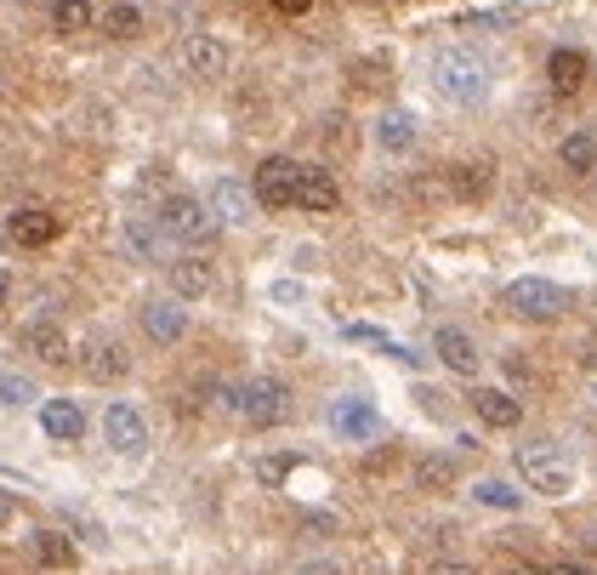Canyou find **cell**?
<instances>
[{"instance_id":"7a4b0ae2","label":"cell","mask_w":597,"mask_h":575,"mask_svg":"<svg viewBox=\"0 0 597 575\" xmlns=\"http://www.w3.org/2000/svg\"><path fill=\"white\" fill-rule=\"evenodd\" d=\"M433 86L450 97V103L472 109V103H484V97H489V63L472 58L467 46H444V52L433 58Z\"/></svg>"},{"instance_id":"8d00e7d4","label":"cell","mask_w":597,"mask_h":575,"mask_svg":"<svg viewBox=\"0 0 597 575\" xmlns=\"http://www.w3.org/2000/svg\"><path fill=\"white\" fill-rule=\"evenodd\" d=\"M427 575H478V570H472V564H433Z\"/></svg>"},{"instance_id":"d6986e66","label":"cell","mask_w":597,"mask_h":575,"mask_svg":"<svg viewBox=\"0 0 597 575\" xmlns=\"http://www.w3.org/2000/svg\"><path fill=\"white\" fill-rule=\"evenodd\" d=\"M211 211L222 217V222H251V211H257V188H245V183H234V178H222L216 188H211Z\"/></svg>"},{"instance_id":"7c38bea8","label":"cell","mask_w":597,"mask_h":575,"mask_svg":"<svg viewBox=\"0 0 597 575\" xmlns=\"http://www.w3.org/2000/svg\"><path fill=\"white\" fill-rule=\"evenodd\" d=\"M7 234L17 240V245H52L58 234H63V217H52L46 206H23V211H12V222H7Z\"/></svg>"},{"instance_id":"f546056e","label":"cell","mask_w":597,"mask_h":575,"mask_svg":"<svg viewBox=\"0 0 597 575\" xmlns=\"http://www.w3.org/2000/svg\"><path fill=\"white\" fill-rule=\"evenodd\" d=\"M472 496H478L484 507H501V513H518V502H524V496H518L512 485H501V479H478V485H472Z\"/></svg>"},{"instance_id":"9a60e30c","label":"cell","mask_w":597,"mask_h":575,"mask_svg":"<svg viewBox=\"0 0 597 575\" xmlns=\"http://www.w3.org/2000/svg\"><path fill=\"white\" fill-rule=\"evenodd\" d=\"M80 370L91 382H126L132 377V354L120 342H91L86 354H80Z\"/></svg>"},{"instance_id":"52a82bcc","label":"cell","mask_w":597,"mask_h":575,"mask_svg":"<svg viewBox=\"0 0 597 575\" xmlns=\"http://www.w3.org/2000/svg\"><path fill=\"white\" fill-rule=\"evenodd\" d=\"M103 444L114 450V456L137 462L142 450H148V421H142V411H137V405H109V411H103Z\"/></svg>"},{"instance_id":"6da1fadb","label":"cell","mask_w":597,"mask_h":575,"mask_svg":"<svg viewBox=\"0 0 597 575\" xmlns=\"http://www.w3.org/2000/svg\"><path fill=\"white\" fill-rule=\"evenodd\" d=\"M222 399H228V411L245 421V428H257V433L285 428V421H290V388L279 377H251V382L228 388Z\"/></svg>"},{"instance_id":"4dcf8cb0","label":"cell","mask_w":597,"mask_h":575,"mask_svg":"<svg viewBox=\"0 0 597 575\" xmlns=\"http://www.w3.org/2000/svg\"><path fill=\"white\" fill-rule=\"evenodd\" d=\"M290 467H296V456H262V462H257V479H262V485H285Z\"/></svg>"},{"instance_id":"2e32d148","label":"cell","mask_w":597,"mask_h":575,"mask_svg":"<svg viewBox=\"0 0 597 575\" xmlns=\"http://www.w3.org/2000/svg\"><path fill=\"white\" fill-rule=\"evenodd\" d=\"M472 411H478L484 428H501V433L524 421V405H518L507 388H478V393H472Z\"/></svg>"},{"instance_id":"277c9868","label":"cell","mask_w":597,"mask_h":575,"mask_svg":"<svg viewBox=\"0 0 597 575\" xmlns=\"http://www.w3.org/2000/svg\"><path fill=\"white\" fill-rule=\"evenodd\" d=\"M160 229L177 240V245H211L222 234V217L206 206V199H194V194H171L165 206H160Z\"/></svg>"},{"instance_id":"7402d4cb","label":"cell","mask_w":597,"mask_h":575,"mask_svg":"<svg viewBox=\"0 0 597 575\" xmlns=\"http://www.w3.org/2000/svg\"><path fill=\"white\" fill-rule=\"evenodd\" d=\"M376 143L387 148V155H410L415 148V114L410 109H387L376 120Z\"/></svg>"},{"instance_id":"3957f363","label":"cell","mask_w":597,"mask_h":575,"mask_svg":"<svg viewBox=\"0 0 597 575\" xmlns=\"http://www.w3.org/2000/svg\"><path fill=\"white\" fill-rule=\"evenodd\" d=\"M518 479H524L530 490H540V496H569L575 490V467H569L563 444L530 439V444H518Z\"/></svg>"},{"instance_id":"8992f818","label":"cell","mask_w":597,"mask_h":575,"mask_svg":"<svg viewBox=\"0 0 597 575\" xmlns=\"http://www.w3.org/2000/svg\"><path fill=\"white\" fill-rule=\"evenodd\" d=\"M296 178H302V166H296L290 155H268V160L257 166V178H251L257 206H262V211H290V206H296Z\"/></svg>"},{"instance_id":"74e56055","label":"cell","mask_w":597,"mask_h":575,"mask_svg":"<svg viewBox=\"0 0 597 575\" xmlns=\"http://www.w3.org/2000/svg\"><path fill=\"white\" fill-rule=\"evenodd\" d=\"M7 296H12V273L0 268V308H7Z\"/></svg>"},{"instance_id":"e575fe53","label":"cell","mask_w":597,"mask_h":575,"mask_svg":"<svg viewBox=\"0 0 597 575\" xmlns=\"http://www.w3.org/2000/svg\"><path fill=\"white\" fill-rule=\"evenodd\" d=\"M507 575H546V570L530 564V559H507Z\"/></svg>"},{"instance_id":"f35d334b","label":"cell","mask_w":597,"mask_h":575,"mask_svg":"<svg viewBox=\"0 0 597 575\" xmlns=\"http://www.w3.org/2000/svg\"><path fill=\"white\" fill-rule=\"evenodd\" d=\"M581 365H586V370H597V342H586V354H581Z\"/></svg>"},{"instance_id":"5bb4252c","label":"cell","mask_w":597,"mask_h":575,"mask_svg":"<svg viewBox=\"0 0 597 575\" xmlns=\"http://www.w3.org/2000/svg\"><path fill=\"white\" fill-rule=\"evenodd\" d=\"M331 428L341 433V439H376L382 433V416H376V405H364V399H336L331 405Z\"/></svg>"},{"instance_id":"d590c367","label":"cell","mask_w":597,"mask_h":575,"mask_svg":"<svg viewBox=\"0 0 597 575\" xmlns=\"http://www.w3.org/2000/svg\"><path fill=\"white\" fill-rule=\"evenodd\" d=\"M273 7H279V12H285V17H302V12H308V7H313V0H273Z\"/></svg>"},{"instance_id":"4fadbf2b","label":"cell","mask_w":597,"mask_h":575,"mask_svg":"<svg viewBox=\"0 0 597 575\" xmlns=\"http://www.w3.org/2000/svg\"><path fill=\"white\" fill-rule=\"evenodd\" d=\"M23 354H35L40 365H63L69 359V337H63V325L58 319H29L23 325Z\"/></svg>"},{"instance_id":"d4e9b609","label":"cell","mask_w":597,"mask_h":575,"mask_svg":"<svg viewBox=\"0 0 597 575\" xmlns=\"http://www.w3.org/2000/svg\"><path fill=\"white\" fill-rule=\"evenodd\" d=\"M558 160L575 171V178H586V171H597V137H592V132H569V137L558 143Z\"/></svg>"},{"instance_id":"f1b7e54d","label":"cell","mask_w":597,"mask_h":575,"mask_svg":"<svg viewBox=\"0 0 597 575\" xmlns=\"http://www.w3.org/2000/svg\"><path fill=\"white\" fill-rule=\"evenodd\" d=\"M35 399H40L35 377H17V370H0V405H7V411H23V405H35Z\"/></svg>"},{"instance_id":"1f68e13d","label":"cell","mask_w":597,"mask_h":575,"mask_svg":"<svg viewBox=\"0 0 597 575\" xmlns=\"http://www.w3.org/2000/svg\"><path fill=\"white\" fill-rule=\"evenodd\" d=\"M7 524H17V496L0 490V530H7Z\"/></svg>"},{"instance_id":"30bf717a","label":"cell","mask_w":597,"mask_h":575,"mask_svg":"<svg viewBox=\"0 0 597 575\" xmlns=\"http://www.w3.org/2000/svg\"><path fill=\"white\" fill-rule=\"evenodd\" d=\"M183 69L194 74V81H222V74H228V46H222L216 35H188L183 40Z\"/></svg>"},{"instance_id":"d6a6232c","label":"cell","mask_w":597,"mask_h":575,"mask_svg":"<svg viewBox=\"0 0 597 575\" xmlns=\"http://www.w3.org/2000/svg\"><path fill=\"white\" fill-rule=\"evenodd\" d=\"M296 575H341L331 559H308V564H296Z\"/></svg>"},{"instance_id":"836d02e7","label":"cell","mask_w":597,"mask_h":575,"mask_svg":"<svg viewBox=\"0 0 597 575\" xmlns=\"http://www.w3.org/2000/svg\"><path fill=\"white\" fill-rule=\"evenodd\" d=\"M546 575H586V564H575V559H558V564H546Z\"/></svg>"},{"instance_id":"9c48e42d","label":"cell","mask_w":597,"mask_h":575,"mask_svg":"<svg viewBox=\"0 0 597 575\" xmlns=\"http://www.w3.org/2000/svg\"><path fill=\"white\" fill-rule=\"evenodd\" d=\"M296 206L313 211V217H331L341 206V188L325 166H302V178H296Z\"/></svg>"},{"instance_id":"5b68a950","label":"cell","mask_w":597,"mask_h":575,"mask_svg":"<svg viewBox=\"0 0 597 575\" xmlns=\"http://www.w3.org/2000/svg\"><path fill=\"white\" fill-rule=\"evenodd\" d=\"M507 308H512L518 319H530V325H552V319H563L569 296H563V285H552V280H512V285H507Z\"/></svg>"},{"instance_id":"ba28073f","label":"cell","mask_w":597,"mask_h":575,"mask_svg":"<svg viewBox=\"0 0 597 575\" xmlns=\"http://www.w3.org/2000/svg\"><path fill=\"white\" fill-rule=\"evenodd\" d=\"M433 354H438V365H444V370H456V377H478V365H484L478 342H472V337L461 331V325H438Z\"/></svg>"},{"instance_id":"e0dca14e","label":"cell","mask_w":597,"mask_h":575,"mask_svg":"<svg viewBox=\"0 0 597 575\" xmlns=\"http://www.w3.org/2000/svg\"><path fill=\"white\" fill-rule=\"evenodd\" d=\"M586 74H592V63H586V52H575V46H558V52L546 58V81H552V91H563V97H575L586 86Z\"/></svg>"},{"instance_id":"603a6c76","label":"cell","mask_w":597,"mask_h":575,"mask_svg":"<svg viewBox=\"0 0 597 575\" xmlns=\"http://www.w3.org/2000/svg\"><path fill=\"white\" fill-rule=\"evenodd\" d=\"M35 559L46 570H74V564H80V547H74L63 530H35Z\"/></svg>"},{"instance_id":"83f0119b","label":"cell","mask_w":597,"mask_h":575,"mask_svg":"<svg viewBox=\"0 0 597 575\" xmlns=\"http://www.w3.org/2000/svg\"><path fill=\"white\" fill-rule=\"evenodd\" d=\"M52 23L63 35H86L97 23V12H91V0H52Z\"/></svg>"},{"instance_id":"ac0fdd59","label":"cell","mask_w":597,"mask_h":575,"mask_svg":"<svg viewBox=\"0 0 597 575\" xmlns=\"http://www.w3.org/2000/svg\"><path fill=\"white\" fill-rule=\"evenodd\" d=\"M40 428H46V439L74 444V439L86 433V416H80V405H74V399H46V405H40Z\"/></svg>"},{"instance_id":"cb8c5ba5","label":"cell","mask_w":597,"mask_h":575,"mask_svg":"<svg viewBox=\"0 0 597 575\" xmlns=\"http://www.w3.org/2000/svg\"><path fill=\"white\" fill-rule=\"evenodd\" d=\"M171 234L160 229V222H154V229H148V217H126V252L137 257V262H160V245H165Z\"/></svg>"},{"instance_id":"44dd1931","label":"cell","mask_w":597,"mask_h":575,"mask_svg":"<svg viewBox=\"0 0 597 575\" xmlns=\"http://www.w3.org/2000/svg\"><path fill=\"white\" fill-rule=\"evenodd\" d=\"M410 485L415 490H427V496H444V490H456V456H415V467H410Z\"/></svg>"},{"instance_id":"8fae6325","label":"cell","mask_w":597,"mask_h":575,"mask_svg":"<svg viewBox=\"0 0 597 575\" xmlns=\"http://www.w3.org/2000/svg\"><path fill=\"white\" fill-rule=\"evenodd\" d=\"M165 280H171V296H177V303H199V296H211L216 273H211V262H199V257H171Z\"/></svg>"},{"instance_id":"4316f807","label":"cell","mask_w":597,"mask_h":575,"mask_svg":"<svg viewBox=\"0 0 597 575\" xmlns=\"http://www.w3.org/2000/svg\"><path fill=\"white\" fill-rule=\"evenodd\" d=\"M450 194H456V199H484V194H489V166H484V160L450 166Z\"/></svg>"},{"instance_id":"484cf974","label":"cell","mask_w":597,"mask_h":575,"mask_svg":"<svg viewBox=\"0 0 597 575\" xmlns=\"http://www.w3.org/2000/svg\"><path fill=\"white\" fill-rule=\"evenodd\" d=\"M97 23H103L114 40H137L142 35V12L132 7V0H109V7L97 12Z\"/></svg>"},{"instance_id":"ffe728a7","label":"cell","mask_w":597,"mask_h":575,"mask_svg":"<svg viewBox=\"0 0 597 575\" xmlns=\"http://www.w3.org/2000/svg\"><path fill=\"white\" fill-rule=\"evenodd\" d=\"M142 331L154 337L160 347H171V342H183V331H188V314H183L177 303H148V308H142Z\"/></svg>"}]
</instances>
